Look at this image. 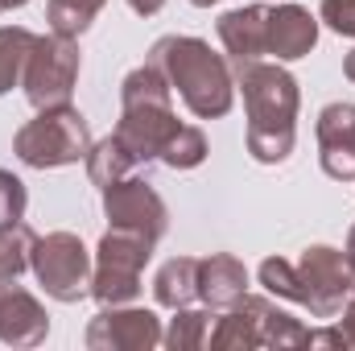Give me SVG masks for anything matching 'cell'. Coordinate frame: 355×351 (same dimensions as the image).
<instances>
[{"mask_svg": "<svg viewBox=\"0 0 355 351\" xmlns=\"http://www.w3.org/2000/svg\"><path fill=\"white\" fill-rule=\"evenodd\" d=\"M236 87L244 91V108H248V153L261 166H277L293 153L297 141V103L302 91L297 79L281 67V62H240L236 67Z\"/></svg>", "mask_w": 355, "mask_h": 351, "instance_id": "6da1fadb", "label": "cell"}, {"mask_svg": "<svg viewBox=\"0 0 355 351\" xmlns=\"http://www.w3.org/2000/svg\"><path fill=\"white\" fill-rule=\"evenodd\" d=\"M166 83L182 95V103L198 116V120H219L232 112V99H236V71L227 62V54H215L211 42L202 37H157L149 58Z\"/></svg>", "mask_w": 355, "mask_h": 351, "instance_id": "7a4b0ae2", "label": "cell"}, {"mask_svg": "<svg viewBox=\"0 0 355 351\" xmlns=\"http://www.w3.org/2000/svg\"><path fill=\"white\" fill-rule=\"evenodd\" d=\"M174 132H178L174 87L166 83V75L153 62L128 71L124 83H120L116 141L132 153L137 166H149V162H162V149H166V141Z\"/></svg>", "mask_w": 355, "mask_h": 351, "instance_id": "3957f363", "label": "cell"}, {"mask_svg": "<svg viewBox=\"0 0 355 351\" xmlns=\"http://www.w3.org/2000/svg\"><path fill=\"white\" fill-rule=\"evenodd\" d=\"M91 124L87 116L71 103L62 108H42L29 124L17 128L12 137V153L29 166V170H58V166H75L87 162L91 153Z\"/></svg>", "mask_w": 355, "mask_h": 351, "instance_id": "277c9868", "label": "cell"}, {"mask_svg": "<svg viewBox=\"0 0 355 351\" xmlns=\"http://www.w3.org/2000/svg\"><path fill=\"white\" fill-rule=\"evenodd\" d=\"M153 257V240L107 228L99 248H95V268H91V298L99 306H128L141 293V273Z\"/></svg>", "mask_w": 355, "mask_h": 351, "instance_id": "5b68a950", "label": "cell"}, {"mask_svg": "<svg viewBox=\"0 0 355 351\" xmlns=\"http://www.w3.org/2000/svg\"><path fill=\"white\" fill-rule=\"evenodd\" d=\"M293 277H297V298L293 306L310 310V318H339L343 302L355 289V264L347 252L331 248V244H310L297 261H293Z\"/></svg>", "mask_w": 355, "mask_h": 351, "instance_id": "8992f818", "label": "cell"}, {"mask_svg": "<svg viewBox=\"0 0 355 351\" xmlns=\"http://www.w3.org/2000/svg\"><path fill=\"white\" fill-rule=\"evenodd\" d=\"M29 268L37 277V285L62 302V306H75L91 298V268L95 257L87 252V244L75 236V232H50V236H37L33 240V257Z\"/></svg>", "mask_w": 355, "mask_h": 351, "instance_id": "52a82bcc", "label": "cell"}, {"mask_svg": "<svg viewBox=\"0 0 355 351\" xmlns=\"http://www.w3.org/2000/svg\"><path fill=\"white\" fill-rule=\"evenodd\" d=\"M79 67H83V54H79L75 37H62V33L33 37V50L25 58V75H21L25 99L37 112L71 103L75 83H79Z\"/></svg>", "mask_w": 355, "mask_h": 351, "instance_id": "ba28073f", "label": "cell"}, {"mask_svg": "<svg viewBox=\"0 0 355 351\" xmlns=\"http://www.w3.org/2000/svg\"><path fill=\"white\" fill-rule=\"evenodd\" d=\"M103 215L112 228H124V232H137L145 240H162L166 228H170V211L162 203V194L145 182V178L128 174L112 186H103Z\"/></svg>", "mask_w": 355, "mask_h": 351, "instance_id": "9c48e42d", "label": "cell"}, {"mask_svg": "<svg viewBox=\"0 0 355 351\" xmlns=\"http://www.w3.org/2000/svg\"><path fill=\"white\" fill-rule=\"evenodd\" d=\"M162 318L145 306H103L87 323L83 343L91 351H153L162 348Z\"/></svg>", "mask_w": 355, "mask_h": 351, "instance_id": "30bf717a", "label": "cell"}, {"mask_svg": "<svg viewBox=\"0 0 355 351\" xmlns=\"http://www.w3.org/2000/svg\"><path fill=\"white\" fill-rule=\"evenodd\" d=\"M50 335V314L46 306L12 281H0V343L8 348H37Z\"/></svg>", "mask_w": 355, "mask_h": 351, "instance_id": "8fae6325", "label": "cell"}, {"mask_svg": "<svg viewBox=\"0 0 355 351\" xmlns=\"http://www.w3.org/2000/svg\"><path fill=\"white\" fill-rule=\"evenodd\" d=\"M318 157L335 182H355V103H327L318 112Z\"/></svg>", "mask_w": 355, "mask_h": 351, "instance_id": "7c38bea8", "label": "cell"}, {"mask_svg": "<svg viewBox=\"0 0 355 351\" xmlns=\"http://www.w3.org/2000/svg\"><path fill=\"white\" fill-rule=\"evenodd\" d=\"M314 46H318V17H310V8L302 4L277 0L268 8V54L277 62H297Z\"/></svg>", "mask_w": 355, "mask_h": 351, "instance_id": "4fadbf2b", "label": "cell"}, {"mask_svg": "<svg viewBox=\"0 0 355 351\" xmlns=\"http://www.w3.org/2000/svg\"><path fill=\"white\" fill-rule=\"evenodd\" d=\"M219 42L227 50V62H257L268 54V4H244L219 17Z\"/></svg>", "mask_w": 355, "mask_h": 351, "instance_id": "5bb4252c", "label": "cell"}, {"mask_svg": "<svg viewBox=\"0 0 355 351\" xmlns=\"http://www.w3.org/2000/svg\"><path fill=\"white\" fill-rule=\"evenodd\" d=\"M248 293V268L232 252H211L198 261V302L211 310H232Z\"/></svg>", "mask_w": 355, "mask_h": 351, "instance_id": "9a60e30c", "label": "cell"}, {"mask_svg": "<svg viewBox=\"0 0 355 351\" xmlns=\"http://www.w3.org/2000/svg\"><path fill=\"white\" fill-rule=\"evenodd\" d=\"M244 306H248V314H252V323H257V339H261V348H306V331L310 327H302L293 314H285L281 306H272V298H257V293H244L240 298Z\"/></svg>", "mask_w": 355, "mask_h": 351, "instance_id": "2e32d148", "label": "cell"}, {"mask_svg": "<svg viewBox=\"0 0 355 351\" xmlns=\"http://www.w3.org/2000/svg\"><path fill=\"white\" fill-rule=\"evenodd\" d=\"M153 298L166 310H182L198 302V257H174L162 264L153 277Z\"/></svg>", "mask_w": 355, "mask_h": 351, "instance_id": "e0dca14e", "label": "cell"}, {"mask_svg": "<svg viewBox=\"0 0 355 351\" xmlns=\"http://www.w3.org/2000/svg\"><path fill=\"white\" fill-rule=\"evenodd\" d=\"M211 327H215V310H211V306H207V310L182 306V310H174V318H170L162 343H166L170 351H198V348H207Z\"/></svg>", "mask_w": 355, "mask_h": 351, "instance_id": "ac0fdd59", "label": "cell"}, {"mask_svg": "<svg viewBox=\"0 0 355 351\" xmlns=\"http://www.w3.org/2000/svg\"><path fill=\"white\" fill-rule=\"evenodd\" d=\"M132 170H137V162H132V153L116 141V132L91 145V153H87V178L99 186V190H103V186H112V182H120V178H128Z\"/></svg>", "mask_w": 355, "mask_h": 351, "instance_id": "d6986e66", "label": "cell"}, {"mask_svg": "<svg viewBox=\"0 0 355 351\" xmlns=\"http://www.w3.org/2000/svg\"><path fill=\"white\" fill-rule=\"evenodd\" d=\"M33 37L25 25H0V95L12 91L25 75V58L33 50Z\"/></svg>", "mask_w": 355, "mask_h": 351, "instance_id": "ffe728a7", "label": "cell"}, {"mask_svg": "<svg viewBox=\"0 0 355 351\" xmlns=\"http://www.w3.org/2000/svg\"><path fill=\"white\" fill-rule=\"evenodd\" d=\"M103 4L107 0H46V25H50V33L79 37L91 29V21L99 17Z\"/></svg>", "mask_w": 355, "mask_h": 351, "instance_id": "44dd1931", "label": "cell"}, {"mask_svg": "<svg viewBox=\"0 0 355 351\" xmlns=\"http://www.w3.org/2000/svg\"><path fill=\"white\" fill-rule=\"evenodd\" d=\"M33 228L21 219V223H4L0 228V281H12L29 268V257H33Z\"/></svg>", "mask_w": 355, "mask_h": 351, "instance_id": "7402d4cb", "label": "cell"}, {"mask_svg": "<svg viewBox=\"0 0 355 351\" xmlns=\"http://www.w3.org/2000/svg\"><path fill=\"white\" fill-rule=\"evenodd\" d=\"M207 137H202V128H194V124H178V132L166 141V149H162V162L170 166V170H198L202 162H207Z\"/></svg>", "mask_w": 355, "mask_h": 351, "instance_id": "603a6c76", "label": "cell"}, {"mask_svg": "<svg viewBox=\"0 0 355 351\" xmlns=\"http://www.w3.org/2000/svg\"><path fill=\"white\" fill-rule=\"evenodd\" d=\"M261 285H265L272 298H285V302H293L297 298V277H293V261H285V257H268L261 261Z\"/></svg>", "mask_w": 355, "mask_h": 351, "instance_id": "cb8c5ba5", "label": "cell"}, {"mask_svg": "<svg viewBox=\"0 0 355 351\" xmlns=\"http://www.w3.org/2000/svg\"><path fill=\"white\" fill-rule=\"evenodd\" d=\"M25 207H29L25 182L12 174V170H0V228L4 223H21L25 219Z\"/></svg>", "mask_w": 355, "mask_h": 351, "instance_id": "d4e9b609", "label": "cell"}, {"mask_svg": "<svg viewBox=\"0 0 355 351\" xmlns=\"http://www.w3.org/2000/svg\"><path fill=\"white\" fill-rule=\"evenodd\" d=\"M318 21H327V29L339 37H355V0H322Z\"/></svg>", "mask_w": 355, "mask_h": 351, "instance_id": "484cf974", "label": "cell"}, {"mask_svg": "<svg viewBox=\"0 0 355 351\" xmlns=\"http://www.w3.org/2000/svg\"><path fill=\"white\" fill-rule=\"evenodd\" d=\"M306 348H347V335L339 327H310L306 331Z\"/></svg>", "mask_w": 355, "mask_h": 351, "instance_id": "4316f807", "label": "cell"}, {"mask_svg": "<svg viewBox=\"0 0 355 351\" xmlns=\"http://www.w3.org/2000/svg\"><path fill=\"white\" fill-rule=\"evenodd\" d=\"M339 314H343V323H339V331L347 335V348H355V289H352V298L343 302V310H339Z\"/></svg>", "mask_w": 355, "mask_h": 351, "instance_id": "83f0119b", "label": "cell"}, {"mask_svg": "<svg viewBox=\"0 0 355 351\" xmlns=\"http://www.w3.org/2000/svg\"><path fill=\"white\" fill-rule=\"evenodd\" d=\"M128 8H132L137 17H157V12L166 8V0H128Z\"/></svg>", "mask_w": 355, "mask_h": 351, "instance_id": "f1b7e54d", "label": "cell"}, {"mask_svg": "<svg viewBox=\"0 0 355 351\" xmlns=\"http://www.w3.org/2000/svg\"><path fill=\"white\" fill-rule=\"evenodd\" d=\"M343 75H347V79L355 83V50L347 54V58H343Z\"/></svg>", "mask_w": 355, "mask_h": 351, "instance_id": "f546056e", "label": "cell"}, {"mask_svg": "<svg viewBox=\"0 0 355 351\" xmlns=\"http://www.w3.org/2000/svg\"><path fill=\"white\" fill-rule=\"evenodd\" d=\"M347 261L355 264V223H352V232H347Z\"/></svg>", "mask_w": 355, "mask_h": 351, "instance_id": "4dcf8cb0", "label": "cell"}, {"mask_svg": "<svg viewBox=\"0 0 355 351\" xmlns=\"http://www.w3.org/2000/svg\"><path fill=\"white\" fill-rule=\"evenodd\" d=\"M21 4H29V0H0V12H12V8H21Z\"/></svg>", "mask_w": 355, "mask_h": 351, "instance_id": "1f68e13d", "label": "cell"}, {"mask_svg": "<svg viewBox=\"0 0 355 351\" xmlns=\"http://www.w3.org/2000/svg\"><path fill=\"white\" fill-rule=\"evenodd\" d=\"M194 8H211V4H219V0H190Z\"/></svg>", "mask_w": 355, "mask_h": 351, "instance_id": "d6a6232c", "label": "cell"}]
</instances>
